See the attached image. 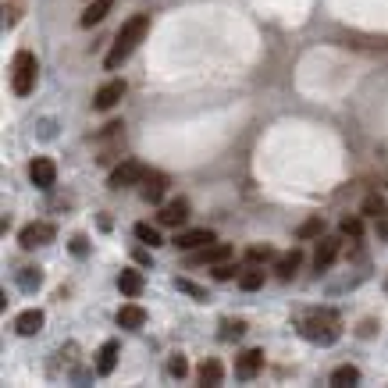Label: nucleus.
<instances>
[{"instance_id":"f257e3e1","label":"nucleus","mask_w":388,"mask_h":388,"mask_svg":"<svg viewBox=\"0 0 388 388\" xmlns=\"http://www.w3.org/2000/svg\"><path fill=\"white\" fill-rule=\"evenodd\" d=\"M150 33V15H132L122 29H118V36H114V47H111V54L104 57V65L114 72V68H122L129 57H132V50L143 43V36Z\"/></svg>"},{"instance_id":"f03ea898","label":"nucleus","mask_w":388,"mask_h":388,"mask_svg":"<svg viewBox=\"0 0 388 388\" xmlns=\"http://www.w3.org/2000/svg\"><path fill=\"white\" fill-rule=\"evenodd\" d=\"M300 332L307 342H317V346H332L339 335H342V321L335 310H314L303 324H300Z\"/></svg>"},{"instance_id":"7ed1b4c3","label":"nucleus","mask_w":388,"mask_h":388,"mask_svg":"<svg viewBox=\"0 0 388 388\" xmlns=\"http://www.w3.org/2000/svg\"><path fill=\"white\" fill-rule=\"evenodd\" d=\"M36 75H40V65L29 50H18L15 61H11V89L18 97H29L36 89Z\"/></svg>"},{"instance_id":"20e7f679","label":"nucleus","mask_w":388,"mask_h":388,"mask_svg":"<svg viewBox=\"0 0 388 388\" xmlns=\"http://www.w3.org/2000/svg\"><path fill=\"white\" fill-rule=\"evenodd\" d=\"M54 235H57V228L50 221H33L18 232V243H22V250H36V246H47Z\"/></svg>"},{"instance_id":"39448f33","label":"nucleus","mask_w":388,"mask_h":388,"mask_svg":"<svg viewBox=\"0 0 388 388\" xmlns=\"http://www.w3.org/2000/svg\"><path fill=\"white\" fill-rule=\"evenodd\" d=\"M146 178V168L143 164H136V161H122L114 171H111V189H129V186H136V182H143Z\"/></svg>"},{"instance_id":"423d86ee","label":"nucleus","mask_w":388,"mask_h":388,"mask_svg":"<svg viewBox=\"0 0 388 388\" xmlns=\"http://www.w3.org/2000/svg\"><path fill=\"white\" fill-rule=\"evenodd\" d=\"M171 243L178 246V250H200V246H211V243H218V235L211 232V228H189V232H178Z\"/></svg>"},{"instance_id":"0eeeda50","label":"nucleus","mask_w":388,"mask_h":388,"mask_svg":"<svg viewBox=\"0 0 388 388\" xmlns=\"http://www.w3.org/2000/svg\"><path fill=\"white\" fill-rule=\"evenodd\" d=\"M260 371H264V353H260V349H246V353L235 360V378H239V381H253Z\"/></svg>"},{"instance_id":"6e6552de","label":"nucleus","mask_w":388,"mask_h":388,"mask_svg":"<svg viewBox=\"0 0 388 388\" xmlns=\"http://www.w3.org/2000/svg\"><path fill=\"white\" fill-rule=\"evenodd\" d=\"M29 178H33V186L36 189H50L57 182V168L50 157H36L33 164H29Z\"/></svg>"},{"instance_id":"1a4fd4ad","label":"nucleus","mask_w":388,"mask_h":388,"mask_svg":"<svg viewBox=\"0 0 388 388\" xmlns=\"http://www.w3.org/2000/svg\"><path fill=\"white\" fill-rule=\"evenodd\" d=\"M186 218H189V200H171V203H164L161 207V214H157V221L161 225H168V228H178V225H186Z\"/></svg>"},{"instance_id":"9d476101","label":"nucleus","mask_w":388,"mask_h":388,"mask_svg":"<svg viewBox=\"0 0 388 388\" xmlns=\"http://www.w3.org/2000/svg\"><path fill=\"white\" fill-rule=\"evenodd\" d=\"M164 193H168V175L164 171H146V178H143V200L146 203H161Z\"/></svg>"},{"instance_id":"9b49d317","label":"nucleus","mask_w":388,"mask_h":388,"mask_svg":"<svg viewBox=\"0 0 388 388\" xmlns=\"http://www.w3.org/2000/svg\"><path fill=\"white\" fill-rule=\"evenodd\" d=\"M122 97H125V82H122V79H114V82H107V86H100V89H97L93 107H97V111H111Z\"/></svg>"},{"instance_id":"f8f14e48","label":"nucleus","mask_w":388,"mask_h":388,"mask_svg":"<svg viewBox=\"0 0 388 388\" xmlns=\"http://www.w3.org/2000/svg\"><path fill=\"white\" fill-rule=\"evenodd\" d=\"M339 250H342V239H335V235H321V246H317V253H314L317 271L332 267V264H335V257H339Z\"/></svg>"},{"instance_id":"ddd939ff","label":"nucleus","mask_w":388,"mask_h":388,"mask_svg":"<svg viewBox=\"0 0 388 388\" xmlns=\"http://www.w3.org/2000/svg\"><path fill=\"white\" fill-rule=\"evenodd\" d=\"M111 8H114V0H89L86 11H82V18H79V25H82V29H93V25H100V22L111 15Z\"/></svg>"},{"instance_id":"4468645a","label":"nucleus","mask_w":388,"mask_h":388,"mask_svg":"<svg viewBox=\"0 0 388 388\" xmlns=\"http://www.w3.org/2000/svg\"><path fill=\"white\" fill-rule=\"evenodd\" d=\"M228 257H232V246L211 243V246H200V250L189 257V264H221V260H228Z\"/></svg>"},{"instance_id":"2eb2a0df","label":"nucleus","mask_w":388,"mask_h":388,"mask_svg":"<svg viewBox=\"0 0 388 388\" xmlns=\"http://www.w3.org/2000/svg\"><path fill=\"white\" fill-rule=\"evenodd\" d=\"M43 310H25V314H18V321H15V328H18V335H40L43 332Z\"/></svg>"},{"instance_id":"dca6fc26","label":"nucleus","mask_w":388,"mask_h":388,"mask_svg":"<svg viewBox=\"0 0 388 388\" xmlns=\"http://www.w3.org/2000/svg\"><path fill=\"white\" fill-rule=\"evenodd\" d=\"M146 324V310L136 307V303H125L122 310H118V328H129V332H136V328Z\"/></svg>"},{"instance_id":"f3484780","label":"nucleus","mask_w":388,"mask_h":388,"mask_svg":"<svg viewBox=\"0 0 388 388\" xmlns=\"http://www.w3.org/2000/svg\"><path fill=\"white\" fill-rule=\"evenodd\" d=\"M300 264H303V253H300V250H292V253H285V257H282V260L275 264V275L289 282V278H292L296 271H300Z\"/></svg>"},{"instance_id":"a211bd4d","label":"nucleus","mask_w":388,"mask_h":388,"mask_svg":"<svg viewBox=\"0 0 388 388\" xmlns=\"http://www.w3.org/2000/svg\"><path fill=\"white\" fill-rule=\"evenodd\" d=\"M118 364V342H104L97 353V374H111Z\"/></svg>"},{"instance_id":"6ab92c4d","label":"nucleus","mask_w":388,"mask_h":388,"mask_svg":"<svg viewBox=\"0 0 388 388\" xmlns=\"http://www.w3.org/2000/svg\"><path fill=\"white\" fill-rule=\"evenodd\" d=\"M332 385L335 388H349V385H360V367H353V364H342L332 371Z\"/></svg>"},{"instance_id":"aec40b11","label":"nucleus","mask_w":388,"mask_h":388,"mask_svg":"<svg viewBox=\"0 0 388 388\" xmlns=\"http://www.w3.org/2000/svg\"><path fill=\"white\" fill-rule=\"evenodd\" d=\"M196 378H200V385H221L225 367H221L218 360H203V364H200V371H196Z\"/></svg>"},{"instance_id":"412c9836","label":"nucleus","mask_w":388,"mask_h":388,"mask_svg":"<svg viewBox=\"0 0 388 388\" xmlns=\"http://www.w3.org/2000/svg\"><path fill=\"white\" fill-rule=\"evenodd\" d=\"M118 289H122L125 296H139V292H143V275L129 267V271L118 275Z\"/></svg>"},{"instance_id":"4be33fe9","label":"nucleus","mask_w":388,"mask_h":388,"mask_svg":"<svg viewBox=\"0 0 388 388\" xmlns=\"http://www.w3.org/2000/svg\"><path fill=\"white\" fill-rule=\"evenodd\" d=\"M136 239H139V243H146V246H164V239H161V232L154 228V225H146V221H139L136 225Z\"/></svg>"},{"instance_id":"5701e85b","label":"nucleus","mask_w":388,"mask_h":388,"mask_svg":"<svg viewBox=\"0 0 388 388\" xmlns=\"http://www.w3.org/2000/svg\"><path fill=\"white\" fill-rule=\"evenodd\" d=\"M260 285H264V271H260V267H250V271H243V275H239V289L257 292Z\"/></svg>"},{"instance_id":"b1692460","label":"nucleus","mask_w":388,"mask_h":388,"mask_svg":"<svg viewBox=\"0 0 388 388\" xmlns=\"http://www.w3.org/2000/svg\"><path fill=\"white\" fill-rule=\"evenodd\" d=\"M324 235V221L321 218H310V221H303L300 228H296V239H321Z\"/></svg>"},{"instance_id":"393cba45","label":"nucleus","mask_w":388,"mask_h":388,"mask_svg":"<svg viewBox=\"0 0 388 388\" xmlns=\"http://www.w3.org/2000/svg\"><path fill=\"white\" fill-rule=\"evenodd\" d=\"M364 214H367V218H385V214H388V203H385L378 193H371V196L364 200Z\"/></svg>"},{"instance_id":"a878e982","label":"nucleus","mask_w":388,"mask_h":388,"mask_svg":"<svg viewBox=\"0 0 388 388\" xmlns=\"http://www.w3.org/2000/svg\"><path fill=\"white\" fill-rule=\"evenodd\" d=\"M18 282H22V289H40V282H43V275H40V267H22V275H18Z\"/></svg>"},{"instance_id":"bb28decb","label":"nucleus","mask_w":388,"mask_h":388,"mask_svg":"<svg viewBox=\"0 0 388 388\" xmlns=\"http://www.w3.org/2000/svg\"><path fill=\"white\" fill-rule=\"evenodd\" d=\"M175 289L178 292H189L193 300H200V303H207V289H200V285H193L189 278H175Z\"/></svg>"},{"instance_id":"cd10ccee","label":"nucleus","mask_w":388,"mask_h":388,"mask_svg":"<svg viewBox=\"0 0 388 388\" xmlns=\"http://www.w3.org/2000/svg\"><path fill=\"white\" fill-rule=\"evenodd\" d=\"M243 332H246V324H243V321H225V324H221V339H225V342L243 339Z\"/></svg>"},{"instance_id":"c85d7f7f","label":"nucleus","mask_w":388,"mask_h":388,"mask_svg":"<svg viewBox=\"0 0 388 388\" xmlns=\"http://www.w3.org/2000/svg\"><path fill=\"white\" fill-rule=\"evenodd\" d=\"M342 235L360 239V235H364V221H360V218H346V221H342Z\"/></svg>"},{"instance_id":"c756f323","label":"nucleus","mask_w":388,"mask_h":388,"mask_svg":"<svg viewBox=\"0 0 388 388\" xmlns=\"http://www.w3.org/2000/svg\"><path fill=\"white\" fill-rule=\"evenodd\" d=\"M168 371H171V378H186L189 374V364H186V356H171V364H168Z\"/></svg>"},{"instance_id":"7c9ffc66","label":"nucleus","mask_w":388,"mask_h":388,"mask_svg":"<svg viewBox=\"0 0 388 388\" xmlns=\"http://www.w3.org/2000/svg\"><path fill=\"white\" fill-rule=\"evenodd\" d=\"M214 278H218V282H228V278H235V267H232L228 260L214 264Z\"/></svg>"},{"instance_id":"2f4dec72","label":"nucleus","mask_w":388,"mask_h":388,"mask_svg":"<svg viewBox=\"0 0 388 388\" xmlns=\"http://www.w3.org/2000/svg\"><path fill=\"white\" fill-rule=\"evenodd\" d=\"M271 257H275L271 246H253V250H250V260H271Z\"/></svg>"},{"instance_id":"473e14b6","label":"nucleus","mask_w":388,"mask_h":388,"mask_svg":"<svg viewBox=\"0 0 388 388\" xmlns=\"http://www.w3.org/2000/svg\"><path fill=\"white\" fill-rule=\"evenodd\" d=\"M72 253H75V257H86V239H82V235L72 239Z\"/></svg>"},{"instance_id":"72a5a7b5","label":"nucleus","mask_w":388,"mask_h":388,"mask_svg":"<svg viewBox=\"0 0 388 388\" xmlns=\"http://www.w3.org/2000/svg\"><path fill=\"white\" fill-rule=\"evenodd\" d=\"M385 292H388V278H385Z\"/></svg>"}]
</instances>
